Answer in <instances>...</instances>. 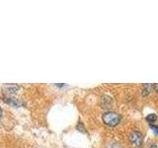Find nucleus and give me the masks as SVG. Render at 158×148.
<instances>
[{"instance_id":"f257e3e1","label":"nucleus","mask_w":158,"mask_h":148,"mask_svg":"<svg viewBox=\"0 0 158 148\" xmlns=\"http://www.w3.org/2000/svg\"><path fill=\"white\" fill-rule=\"evenodd\" d=\"M102 121L108 126H116L117 125H118V122L121 121V116L116 112L109 111L103 113Z\"/></svg>"},{"instance_id":"f03ea898","label":"nucleus","mask_w":158,"mask_h":148,"mask_svg":"<svg viewBox=\"0 0 158 148\" xmlns=\"http://www.w3.org/2000/svg\"><path fill=\"white\" fill-rule=\"evenodd\" d=\"M128 140L131 143V145L135 148H139L143 143V136L139 131L132 130L128 134Z\"/></svg>"},{"instance_id":"7ed1b4c3","label":"nucleus","mask_w":158,"mask_h":148,"mask_svg":"<svg viewBox=\"0 0 158 148\" xmlns=\"http://www.w3.org/2000/svg\"><path fill=\"white\" fill-rule=\"evenodd\" d=\"M19 90V86L16 84H6L3 86V91L7 94H14Z\"/></svg>"},{"instance_id":"20e7f679","label":"nucleus","mask_w":158,"mask_h":148,"mask_svg":"<svg viewBox=\"0 0 158 148\" xmlns=\"http://www.w3.org/2000/svg\"><path fill=\"white\" fill-rule=\"evenodd\" d=\"M4 102H6L7 104H9V105H11L13 107H19L23 105V102H21L20 100H18V99H15V98H9V97H4Z\"/></svg>"},{"instance_id":"39448f33","label":"nucleus","mask_w":158,"mask_h":148,"mask_svg":"<svg viewBox=\"0 0 158 148\" xmlns=\"http://www.w3.org/2000/svg\"><path fill=\"white\" fill-rule=\"evenodd\" d=\"M151 88H153V85H150V84H143L142 85V95L143 96H146L148 94L150 93Z\"/></svg>"},{"instance_id":"423d86ee","label":"nucleus","mask_w":158,"mask_h":148,"mask_svg":"<svg viewBox=\"0 0 158 148\" xmlns=\"http://www.w3.org/2000/svg\"><path fill=\"white\" fill-rule=\"evenodd\" d=\"M157 120V116L155 115V113H150V115H148L147 117H146V121H148V122H154L155 121Z\"/></svg>"},{"instance_id":"0eeeda50","label":"nucleus","mask_w":158,"mask_h":148,"mask_svg":"<svg viewBox=\"0 0 158 148\" xmlns=\"http://www.w3.org/2000/svg\"><path fill=\"white\" fill-rule=\"evenodd\" d=\"M107 148H122V146H121V145H118V143H112V144L108 145Z\"/></svg>"},{"instance_id":"6e6552de","label":"nucleus","mask_w":158,"mask_h":148,"mask_svg":"<svg viewBox=\"0 0 158 148\" xmlns=\"http://www.w3.org/2000/svg\"><path fill=\"white\" fill-rule=\"evenodd\" d=\"M150 127L152 128L153 130H154V132L158 133V126H156V125H150Z\"/></svg>"},{"instance_id":"1a4fd4ad","label":"nucleus","mask_w":158,"mask_h":148,"mask_svg":"<svg viewBox=\"0 0 158 148\" xmlns=\"http://www.w3.org/2000/svg\"><path fill=\"white\" fill-rule=\"evenodd\" d=\"M153 89H154V91L157 93V95H158V84H154V85H153Z\"/></svg>"},{"instance_id":"9d476101","label":"nucleus","mask_w":158,"mask_h":148,"mask_svg":"<svg viewBox=\"0 0 158 148\" xmlns=\"http://www.w3.org/2000/svg\"><path fill=\"white\" fill-rule=\"evenodd\" d=\"M149 148H158V146H157V145H155V144H152Z\"/></svg>"},{"instance_id":"9b49d317","label":"nucleus","mask_w":158,"mask_h":148,"mask_svg":"<svg viewBox=\"0 0 158 148\" xmlns=\"http://www.w3.org/2000/svg\"><path fill=\"white\" fill-rule=\"evenodd\" d=\"M56 86H58V87H63L64 84H56Z\"/></svg>"}]
</instances>
